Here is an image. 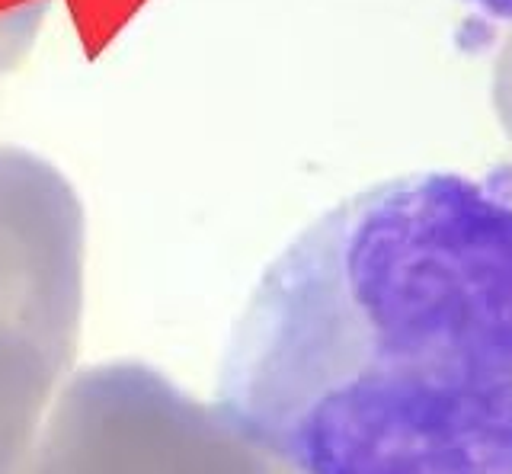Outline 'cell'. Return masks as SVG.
Listing matches in <instances>:
<instances>
[{
    "label": "cell",
    "mask_w": 512,
    "mask_h": 474,
    "mask_svg": "<svg viewBox=\"0 0 512 474\" xmlns=\"http://www.w3.org/2000/svg\"><path fill=\"white\" fill-rule=\"evenodd\" d=\"M288 474H512V196L365 186L272 260L218 404Z\"/></svg>",
    "instance_id": "6da1fadb"
},
{
    "label": "cell",
    "mask_w": 512,
    "mask_h": 474,
    "mask_svg": "<svg viewBox=\"0 0 512 474\" xmlns=\"http://www.w3.org/2000/svg\"><path fill=\"white\" fill-rule=\"evenodd\" d=\"M29 474H288L144 362L80 369L48 414Z\"/></svg>",
    "instance_id": "7a4b0ae2"
},
{
    "label": "cell",
    "mask_w": 512,
    "mask_h": 474,
    "mask_svg": "<svg viewBox=\"0 0 512 474\" xmlns=\"http://www.w3.org/2000/svg\"><path fill=\"white\" fill-rule=\"evenodd\" d=\"M464 4H471L474 10L487 13V17H493V20L512 23V0H464Z\"/></svg>",
    "instance_id": "3957f363"
}]
</instances>
